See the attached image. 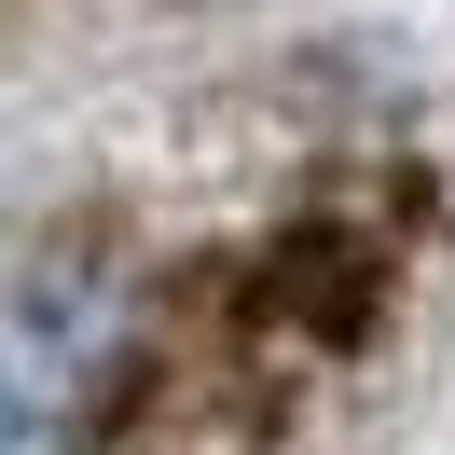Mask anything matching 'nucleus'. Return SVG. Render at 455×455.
<instances>
[{
    "label": "nucleus",
    "instance_id": "f257e3e1",
    "mask_svg": "<svg viewBox=\"0 0 455 455\" xmlns=\"http://www.w3.org/2000/svg\"><path fill=\"white\" fill-rule=\"evenodd\" d=\"M124 304L97 262H28L0 276V455H56L84 427V400L111 387Z\"/></svg>",
    "mask_w": 455,
    "mask_h": 455
}]
</instances>
